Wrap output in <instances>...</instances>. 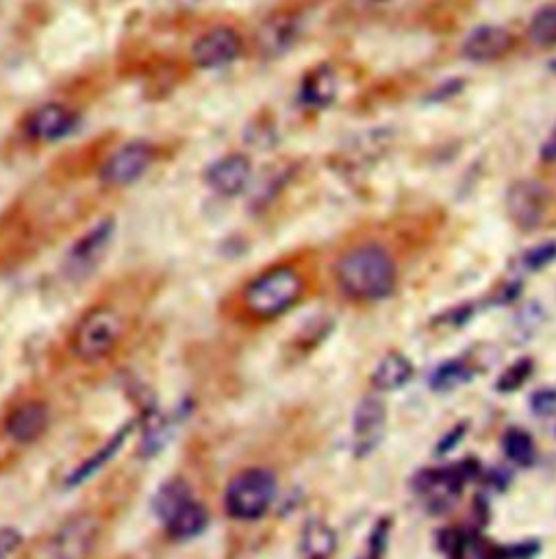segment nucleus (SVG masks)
Here are the masks:
<instances>
[{
    "mask_svg": "<svg viewBox=\"0 0 556 559\" xmlns=\"http://www.w3.org/2000/svg\"><path fill=\"white\" fill-rule=\"evenodd\" d=\"M335 279L339 290L355 301H381L394 292L398 270L383 246L361 244L341 255Z\"/></svg>",
    "mask_w": 556,
    "mask_h": 559,
    "instance_id": "obj_1",
    "label": "nucleus"
},
{
    "mask_svg": "<svg viewBox=\"0 0 556 559\" xmlns=\"http://www.w3.org/2000/svg\"><path fill=\"white\" fill-rule=\"evenodd\" d=\"M305 290V277L296 266L274 264L244 285L239 294V307L250 320H276L300 303Z\"/></svg>",
    "mask_w": 556,
    "mask_h": 559,
    "instance_id": "obj_2",
    "label": "nucleus"
},
{
    "mask_svg": "<svg viewBox=\"0 0 556 559\" xmlns=\"http://www.w3.org/2000/svg\"><path fill=\"white\" fill-rule=\"evenodd\" d=\"M124 333V318L111 305H96L85 312L72 331V353L81 362L94 364L116 349Z\"/></svg>",
    "mask_w": 556,
    "mask_h": 559,
    "instance_id": "obj_3",
    "label": "nucleus"
},
{
    "mask_svg": "<svg viewBox=\"0 0 556 559\" xmlns=\"http://www.w3.org/2000/svg\"><path fill=\"white\" fill-rule=\"evenodd\" d=\"M276 496V477L265 468H248L235 475L224 492V507L231 518L257 520L265 516Z\"/></svg>",
    "mask_w": 556,
    "mask_h": 559,
    "instance_id": "obj_4",
    "label": "nucleus"
},
{
    "mask_svg": "<svg viewBox=\"0 0 556 559\" xmlns=\"http://www.w3.org/2000/svg\"><path fill=\"white\" fill-rule=\"evenodd\" d=\"M159 148L153 142L133 140L116 148L98 170V181L111 190L129 188L155 166Z\"/></svg>",
    "mask_w": 556,
    "mask_h": 559,
    "instance_id": "obj_5",
    "label": "nucleus"
},
{
    "mask_svg": "<svg viewBox=\"0 0 556 559\" xmlns=\"http://www.w3.org/2000/svg\"><path fill=\"white\" fill-rule=\"evenodd\" d=\"M79 114L68 103L48 101L31 109L22 122L24 138L37 144H55L79 127Z\"/></svg>",
    "mask_w": 556,
    "mask_h": 559,
    "instance_id": "obj_6",
    "label": "nucleus"
},
{
    "mask_svg": "<svg viewBox=\"0 0 556 559\" xmlns=\"http://www.w3.org/2000/svg\"><path fill=\"white\" fill-rule=\"evenodd\" d=\"M100 533V520L92 514L72 516L50 538V559H90L96 551Z\"/></svg>",
    "mask_w": 556,
    "mask_h": 559,
    "instance_id": "obj_7",
    "label": "nucleus"
},
{
    "mask_svg": "<svg viewBox=\"0 0 556 559\" xmlns=\"http://www.w3.org/2000/svg\"><path fill=\"white\" fill-rule=\"evenodd\" d=\"M113 235H116V222L113 220H103L90 231H85L66 255V264H63L66 275L74 281L90 277L105 259Z\"/></svg>",
    "mask_w": 556,
    "mask_h": 559,
    "instance_id": "obj_8",
    "label": "nucleus"
},
{
    "mask_svg": "<svg viewBox=\"0 0 556 559\" xmlns=\"http://www.w3.org/2000/svg\"><path fill=\"white\" fill-rule=\"evenodd\" d=\"M244 53V37L231 27H213L192 44V64L200 70L231 66Z\"/></svg>",
    "mask_w": 556,
    "mask_h": 559,
    "instance_id": "obj_9",
    "label": "nucleus"
},
{
    "mask_svg": "<svg viewBox=\"0 0 556 559\" xmlns=\"http://www.w3.org/2000/svg\"><path fill=\"white\" fill-rule=\"evenodd\" d=\"M205 181L213 192L224 198L244 194L252 181V161L242 153L224 155L207 168Z\"/></svg>",
    "mask_w": 556,
    "mask_h": 559,
    "instance_id": "obj_10",
    "label": "nucleus"
},
{
    "mask_svg": "<svg viewBox=\"0 0 556 559\" xmlns=\"http://www.w3.org/2000/svg\"><path fill=\"white\" fill-rule=\"evenodd\" d=\"M298 33H300V24L294 14H287V11L278 14V11H274V14L265 18L261 22V27L257 29V37H255L257 51L265 59L281 57L296 44Z\"/></svg>",
    "mask_w": 556,
    "mask_h": 559,
    "instance_id": "obj_11",
    "label": "nucleus"
},
{
    "mask_svg": "<svg viewBox=\"0 0 556 559\" xmlns=\"http://www.w3.org/2000/svg\"><path fill=\"white\" fill-rule=\"evenodd\" d=\"M463 477L459 470H424L415 477V492L433 512H441L459 496Z\"/></svg>",
    "mask_w": 556,
    "mask_h": 559,
    "instance_id": "obj_12",
    "label": "nucleus"
},
{
    "mask_svg": "<svg viewBox=\"0 0 556 559\" xmlns=\"http://www.w3.org/2000/svg\"><path fill=\"white\" fill-rule=\"evenodd\" d=\"M387 409L378 396H365L359 403L355 420H352V431H355V453L359 457L372 453L385 431Z\"/></svg>",
    "mask_w": 556,
    "mask_h": 559,
    "instance_id": "obj_13",
    "label": "nucleus"
},
{
    "mask_svg": "<svg viewBox=\"0 0 556 559\" xmlns=\"http://www.w3.org/2000/svg\"><path fill=\"white\" fill-rule=\"evenodd\" d=\"M48 427V409L40 401H27L9 412L5 420L7 436L18 444L35 442Z\"/></svg>",
    "mask_w": 556,
    "mask_h": 559,
    "instance_id": "obj_14",
    "label": "nucleus"
},
{
    "mask_svg": "<svg viewBox=\"0 0 556 559\" xmlns=\"http://www.w3.org/2000/svg\"><path fill=\"white\" fill-rule=\"evenodd\" d=\"M513 44V37L507 29L502 27H480L467 35L463 42V57L476 61V64H485V61H494L509 51Z\"/></svg>",
    "mask_w": 556,
    "mask_h": 559,
    "instance_id": "obj_15",
    "label": "nucleus"
},
{
    "mask_svg": "<svg viewBox=\"0 0 556 559\" xmlns=\"http://www.w3.org/2000/svg\"><path fill=\"white\" fill-rule=\"evenodd\" d=\"M163 525L172 540H192L207 529L209 512L202 503L189 499L170 518L163 520Z\"/></svg>",
    "mask_w": 556,
    "mask_h": 559,
    "instance_id": "obj_16",
    "label": "nucleus"
},
{
    "mask_svg": "<svg viewBox=\"0 0 556 559\" xmlns=\"http://www.w3.org/2000/svg\"><path fill=\"white\" fill-rule=\"evenodd\" d=\"M543 205H546V194L537 183H520L509 192V209L517 225H537L543 214Z\"/></svg>",
    "mask_w": 556,
    "mask_h": 559,
    "instance_id": "obj_17",
    "label": "nucleus"
},
{
    "mask_svg": "<svg viewBox=\"0 0 556 559\" xmlns=\"http://www.w3.org/2000/svg\"><path fill=\"white\" fill-rule=\"evenodd\" d=\"M337 81L331 68L311 70L300 85V101L307 107H324L335 98Z\"/></svg>",
    "mask_w": 556,
    "mask_h": 559,
    "instance_id": "obj_18",
    "label": "nucleus"
},
{
    "mask_svg": "<svg viewBox=\"0 0 556 559\" xmlns=\"http://www.w3.org/2000/svg\"><path fill=\"white\" fill-rule=\"evenodd\" d=\"M413 375V366L404 355L391 353L385 359H381V364L376 366L372 375V385L381 392H391L402 388Z\"/></svg>",
    "mask_w": 556,
    "mask_h": 559,
    "instance_id": "obj_19",
    "label": "nucleus"
},
{
    "mask_svg": "<svg viewBox=\"0 0 556 559\" xmlns=\"http://www.w3.org/2000/svg\"><path fill=\"white\" fill-rule=\"evenodd\" d=\"M133 431V425H126L116 438H111L103 449L98 451V455H92L90 459H87V462H83L77 470L72 472V475L68 477V486H79V483H83V481H87L90 479L92 475H96V472L103 468L109 459H113V455H116L122 446H124V440L129 438V433Z\"/></svg>",
    "mask_w": 556,
    "mask_h": 559,
    "instance_id": "obj_20",
    "label": "nucleus"
},
{
    "mask_svg": "<svg viewBox=\"0 0 556 559\" xmlns=\"http://www.w3.org/2000/svg\"><path fill=\"white\" fill-rule=\"evenodd\" d=\"M335 546L337 538L333 529L320 523V520H313L302 531V553L307 555V559H326L328 555H333Z\"/></svg>",
    "mask_w": 556,
    "mask_h": 559,
    "instance_id": "obj_21",
    "label": "nucleus"
},
{
    "mask_svg": "<svg viewBox=\"0 0 556 559\" xmlns=\"http://www.w3.org/2000/svg\"><path fill=\"white\" fill-rule=\"evenodd\" d=\"M189 499H194V496L189 492L187 483L181 479H172L168 483H163L161 490L155 496V514L161 520H166Z\"/></svg>",
    "mask_w": 556,
    "mask_h": 559,
    "instance_id": "obj_22",
    "label": "nucleus"
},
{
    "mask_svg": "<svg viewBox=\"0 0 556 559\" xmlns=\"http://www.w3.org/2000/svg\"><path fill=\"white\" fill-rule=\"evenodd\" d=\"M472 377V368L467 366L465 362H446L441 364L431 377V388L435 392H452L461 388L463 383L470 381Z\"/></svg>",
    "mask_w": 556,
    "mask_h": 559,
    "instance_id": "obj_23",
    "label": "nucleus"
},
{
    "mask_svg": "<svg viewBox=\"0 0 556 559\" xmlns=\"http://www.w3.org/2000/svg\"><path fill=\"white\" fill-rule=\"evenodd\" d=\"M528 37L539 48L556 46V5H548L537 11V16L530 22Z\"/></svg>",
    "mask_w": 556,
    "mask_h": 559,
    "instance_id": "obj_24",
    "label": "nucleus"
},
{
    "mask_svg": "<svg viewBox=\"0 0 556 559\" xmlns=\"http://www.w3.org/2000/svg\"><path fill=\"white\" fill-rule=\"evenodd\" d=\"M504 453L511 459V462L520 466H530L535 459V442L522 429H511L507 431V436L502 440Z\"/></svg>",
    "mask_w": 556,
    "mask_h": 559,
    "instance_id": "obj_25",
    "label": "nucleus"
},
{
    "mask_svg": "<svg viewBox=\"0 0 556 559\" xmlns=\"http://www.w3.org/2000/svg\"><path fill=\"white\" fill-rule=\"evenodd\" d=\"M530 375H533V362H530V359H520V362L511 364L502 372L496 385L500 392H515L530 379Z\"/></svg>",
    "mask_w": 556,
    "mask_h": 559,
    "instance_id": "obj_26",
    "label": "nucleus"
},
{
    "mask_svg": "<svg viewBox=\"0 0 556 559\" xmlns=\"http://www.w3.org/2000/svg\"><path fill=\"white\" fill-rule=\"evenodd\" d=\"M530 407L533 412L541 418H550L556 414V390L554 388H543L530 396Z\"/></svg>",
    "mask_w": 556,
    "mask_h": 559,
    "instance_id": "obj_27",
    "label": "nucleus"
},
{
    "mask_svg": "<svg viewBox=\"0 0 556 559\" xmlns=\"http://www.w3.org/2000/svg\"><path fill=\"white\" fill-rule=\"evenodd\" d=\"M554 257H556V244L554 242L541 244L537 248H530V251L524 255V266L528 270H539L543 266H548Z\"/></svg>",
    "mask_w": 556,
    "mask_h": 559,
    "instance_id": "obj_28",
    "label": "nucleus"
},
{
    "mask_svg": "<svg viewBox=\"0 0 556 559\" xmlns=\"http://www.w3.org/2000/svg\"><path fill=\"white\" fill-rule=\"evenodd\" d=\"M22 536L20 531L14 527H3L0 529V559L14 557V553L20 549Z\"/></svg>",
    "mask_w": 556,
    "mask_h": 559,
    "instance_id": "obj_29",
    "label": "nucleus"
},
{
    "mask_svg": "<svg viewBox=\"0 0 556 559\" xmlns=\"http://www.w3.org/2000/svg\"><path fill=\"white\" fill-rule=\"evenodd\" d=\"M441 542V549H446L448 553H452L454 557H457L461 551H463V540L457 531H448L444 533V536L439 538Z\"/></svg>",
    "mask_w": 556,
    "mask_h": 559,
    "instance_id": "obj_30",
    "label": "nucleus"
},
{
    "mask_svg": "<svg viewBox=\"0 0 556 559\" xmlns=\"http://www.w3.org/2000/svg\"><path fill=\"white\" fill-rule=\"evenodd\" d=\"M463 433H465V429H463V427L454 429V433H450V436H448V438H446L444 442H441V444H439V449H437V451H439V453H448L450 449H454V446H457V444H459L457 440H459V438L463 436Z\"/></svg>",
    "mask_w": 556,
    "mask_h": 559,
    "instance_id": "obj_31",
    "label": "nucleus"
},
{
    "mask_svg": "<svg viewBox=\"0 0 556 559\" xmlns=\"http://www.w3.org/2000/svg\"><path fill=\"white\" fill-rule=\"evenodd\" d=\"M541 157L548 159V161H556V129L550 133V138L546 140V144H543Z\"/></svg>",
    "mask_w": 556,
    "mask_h": 559,
    "instance_id": "obj_32",
    "label": "nucleus"
},
{
    "mask_svg": "<svg viewBox=\"0 0 556 559\" xmlns=\"http://www.w3.org/2000/svg\"><path fill=\"white\" fill-rule=\"evenodd\" d=\"M554 68H556V64H554Z\"/></svg>",
    "mask_w": 556,
    "mask_h": 559,
    "instance_id": "obj_33",
    "label": "nucleus"
}]
</instances>
